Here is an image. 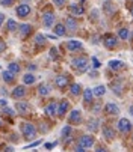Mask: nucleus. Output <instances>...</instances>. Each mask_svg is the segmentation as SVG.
Returning <instances> with one entry per match:
<instances>
[{
  "label": "nucleus",
  "instance_id": "f257e3e1",
  "mask_svg": "<svg viewBox=\"0 0 133 152\" xmlns=\"http://www.w3.org/2000/svg\"><path fill=\"white\" fill-rule=\"evenodd\" d=\"M20 128H21V133H23V136H24L26 140H33V139H36L38 131H36V126H35L33 124L24 121V122L20 124Z\"/></svg>",
  "mask_w": 133,
  "mask_h": 152
},
{
  "label": "nucleus",
  "instance_id": "f03ea898",
  "mask_svg": "<svg viewBox=\"0 0 133 152\" xmlns=\"http://www.w3.org/2000/svg\"><path fill=\"white\" fill-rule=\"evenodd\" d=\"M94 143H95V139L91 134H82L77 139V145L82 146V148H85V149H91L94 146Z\"/></svg>",
  "mask_w": 133,
  "mask_h": 152
},
{
  "label": "nucleus",
  "instance_id": "7ed1b4c3",
  "mask_svg": "<svg viewBox=\"0 0 133 152\" xmlns=\"http://www.w3.org/2000/svg\"><path fill=\"white\" fill-rule=\"evenodd\" d=\"M88 63H89V59H88L86 56L74 57V59L71 60L73 68H76V69H80V72H83V71H86V69H88Z\"/></svg>",
  "mask_w": 133,
  "mask_h": 152
},
{
  "label": "nucleus",
  "instance_id": "20e7f679",
  "mask_svg": "<svg viewBox=\"0 0 133 152\" xmlns=\"http://www.w3.org/2000/svg\"><path fill=\"white\" fill-rule=\"evenodd\" d=\"M117 129H118L121 134H129L132 129H133V126H132V122L127 118H121L118 121V124H117Z\"/></svg>",
  "mask_w": 133,
  "mask_h": 152
},
{
  "label": "nucleus",
  "instance_id": "39448f33",
  "mask_svg": "<svg viewBox=\"0 0 133 152\" xmlns=\"http://www.w3.org/2000/svg\"><path fill=\"white\" fill-rule=\"evenodd\" d=\"M70 110H71L70 101H68V99H62V101L58 104V113H56V116H59V119H64L65 115H66V112H70Z\"/></svg>",
  "mask_w": 133,
  "mask_h": 152
},
{
  "label": "nucleus",
  "instance_id": "423d86ee",
  "mask_svg": "<svg viewBox=\"0 0 133 152\" xmlns=\"http://www.w3.org/2000/svg\"><path fill=\"white\" fill-rule=\"evenodd\" d=\"M103 45L107 48V50H114L117 45H118V39L115 35L112 33H106L104 38H103Z\"/></svg>",
  "mask_w": 133,
  "mask_h": 152
},
{
  "label": "nucleus",
  "instance_id": "0eeeda50",
  "mask_svg": "<svg viewBox=\"0 0 133 152\" xmlns=\"http://www.w3.org/2000/svg\"><path fill=\"white\" fill-rule=\"evenodd\" d=\"M15 113L21 115V116H26L30 113V104L26 102V101H17L15 102Z\"/></svg>",
  "mask_w": 133,
  "mask_h": 152
},
{
  "label": "nucleus",
  "instance_id": "6e6552de",
  "mask_svg": "<svg viewBox=\"0 0 133 152\" xmlns=\"http://www.w3.org/2000/svg\"><path fill=\"white\" fill-rule=\"evenodd\" d=\"M55 23V12L50 11V9H46L42 12V24L46 29H50Z\"/></svg>",
  "mask_w": 133,
  "mask_h": 152
},
{
  "label": "nucleus",
  "instance_id": "1a4fd4ad",
  "mask_svg": "<svg viewBox=\"0 0 133 152\" xmlns=\"http://www.w3.org/2000/svg\"><path fill=\"white\" fill-rule=\"evenodd\" d=\"M30 12H32V8H30V5H27V3H20V5L15 8V14L18 15V18H26Z\"/></svg>",
  "mask_w": 133,
  "mask_h": 152
},
{
  "label": "nucleus",
  "instance_id": "9d476101",
  "mask_svg": "<svg viewBox=\"0 0 133 152\" xmlns=\"http://www.w3.org/2000/svg\"><path fill=\"white\" fill-rule=\"evenodd\" d=\"M27 95V89H26V86H15L14 88V91H12V94H11V96L14 98V99H23L24 96Z\"/></svg>",
  "mask_w": 133,
  "mask_h": 152
},
{
  "label": "nucleus",
  "instance_id": "9b49d317",
  "mask_svg": "<svg viewBox=\"0 0 133 152\" xmlns=\"http://www.w3.org/2000/svg\"><path fill=\"white\" fill-rule=\"evenodd\" d=\"M82 112L80 110H71L68 116V124L70 125H80L82 124Z\"/></svg>",
  "mask_w": 133,
  "mask_h": 152
},
{
  "label": "nucleus",
  "instance_id": "f8f14e48",
  "mask_svg": "<svg viewBox=\"0 0 133 152\" xmlns=\"http://www.w3.org/2000/svg\"><path fill=\"white\" fill-rule=\"evenodd\" d=\"M65 29L66 30H70V32H76L77 29H79V21L74 18V17H66V20H65Z\"/></svg>",
  "mask_w": 133,
  "mask_h": 152
},
{
  "label": "nucleus",
  "instance_id": "ddd939ff",
  "mask_svg": "<svg viewBox=\"0 0 133 152\" xmlns=\"http://www.w3.org/2000/svg\"><path fill=\"white\" fill-rule=\"evenodd\" d=\"M103 11H104L106 15H114L117 12V5L112 0H104L103 2Z\"/></svg>",
  "mask_w": 133,
  "mask_h": 152
},
{
  "label": "nucleus",
  "instance_id": "4468645a",
  "mask_svg": "<svg viewBox=\"0 0 133 152\" xmlns=\"http://www.w3.org/2000/svg\"><path fill=\"white\" fill-rule=\"evenodd\" d=\"M18 33H20V38L21 39H26L30 33H32V30H33V27L30 26V24H18Z\"/></svg>",
  "mask_w": 133,
  "mask_h": 152
},
{
  "label": "nucleus",
  "instance_id": "2eb2a0df",
  "mask_svg": "<svg viewBox=\"0 0 133 152\" xmlns=\"http://www.w3.org/2000/svg\"><path fill=\"white\" fill-rule=\"evenodd\" d=\"M55 84L58 86V88L64 89V88H66V86L70 84V77H68V75H65V74H62V75H56V77H55Z\"/></svg>",
  "mask_w": 133,
  "mask_h": 152
},
{
  "label": "nucleus",
  "instance_id": "dca6fc26",
  "mask_svg": "<svg viewBox=\"0 0 133 152\" xmlns=\"http://www.w3.org/2000/svg\"><path fill=\"white\" fill-rule=\"evenodd\" d=\"M44 112H46V115H47V116L55 118V116H56V113H58V102H56V101H50L46 107H44Z\"/></svg>",
  "mask_w": 133,
  "mask_h": 152
},
{
  "label": "nucleus",
  "instance_id": "f3484780",
  "mask_svg": "<svg viewBox=\"0 0 133 152\" xmlns=\"http://www.w3.org/2000/svg\"><path fill=\"white\" fill-rule=\"evenodd\" d=\"M104 113L109 116H117V115H120V107L114 102H107L104 105Z\"/></svg>",
  "mask_w": 133,
  "mask_h": 152
},
{
  "label": "nucleus",
  "instance_id": "a211bd4d",
  "mask_svg": "<svg viewBox=\"0 0 133 152\" xmlns=\"http://www.w3.org/2000/svg\"><path fill=\"white\" fill-rule=\"evenodd\" d=\"M86 128H88L89 133H97L100 129V119L98 118H91L89 121H88V124H86Z\"/></svg>",
  "mask_w": 133,
  "mask_h": 152
},
{
  "label": "nucleus",
  "instance_id": "6ab92c4d",
  "mask_svg": "<svg viewBox=\"0 0 133 152\" xmlns=\"http://www.w3.org/2000/svg\"><path fill=\"white\" fill-rule=\"evenodd\" d=\"M103 137L107 142H112L115 139V128H112L110 125H103Z\"/></svg>",
  "mask_w": 133,
  "mask_h": 152
},
{
  "label": "nucleus",
  "instance_id": "aec40b11",
  "mask_svg": "<svg viewBox=\"0 0 133 152\" xmlns=\"http://www.w3.org/2000/svg\"><path fill=\"white\" fill-rule=\"evenodd\" d=\"M65 47H66V50L68 51H80V50H83V44L80 41H68L65 44Z\"/></svg>",
  "mask_w": 133,
  "mask_h": 152
},
{
  "label": "nucleus",
  "instance_id": "412c9836",
  "mask_svg": "<svg viewBox=\"0 0 133 152\" xmlns=\"http://www.w3.org/2000/svg\"><path fill=\"white\" fill-rule=\"evenodd\" d=\"M109 68L112 71H123V69H126V63L121 62V60H110L109 62Z\"/></svg>",
  "mask_w": 133,
  "mask_h": 152
},
{
  "label": "nucleus",
  "instance_id": "4be33fe9",
  "mask_svg": "<svg viewBox=\"0 0 133 152\" xmlns=\"http://www.w3.org/2000/svg\"><path fill=\"white\" fill-rule=\"evenodd\" d=\"M2 78H3V81H5V83L12 84V83L15 81V74H14V72H11L9 69H6V71H3V72H2Z\"/></svg>",
  "mask_w": 133,
  "mask_h": 152
},
{
  "label": "nucleus",
  "instance_id": "5701e85b",
  "mask_svg": "<svg viewBox=\"0 0 133 152\" xmlns=\"http://www.w3.org/2000/svg\"><path fill=\"white\" fill-rule=\"evenodd\" d=\"M82 92H83V89H82V86L79 83H71L70 84V94L73 96H79V95H82Z\"/></svg>",
  "mask_w": 133,
  "mask_h": 152
},
{
  "label": "nucleus",
  "instance_id": "b1692460",
  "mask_svg": "<svg viewBox=\"0 0 133 152\" xmlns=\"http://www.w3.org/2000/svg\"><path fill=\"white\" fill-rule=\"evenodd\" d=\"M82 95H83V101H85V104H92V101H94V94H92V91L91 89H85L83 92H82Z\"/></svg>",
  "mask_w": 133,
  "mask_h": 152
},
{
  "label": "nucleus",
  "instance_id": "393cba45",
  "mask_svg": "<svg viewBox=\"0 0 133 152\" xmlns=\"http://www.w3.org/2000/svg\"><path fill=\"white\" fill-rule=\"evenodd\" d=\"M68 11H70L73 15H83V14H85V9H83L80 5H77V3H73V5H70Z\"/></svg>",
  "mask_w": 133,
  "mask_h": 152
},
{
  "label": "nucleus",
  "instance_id": "a878e982",
  "mask_svg": "<svg viewBox=\"0 0 133 152\" xmlns=\"http://www.w3.org/2000/svg\"><path fill=\"white\" fill-rule=\"evenodd\" d=\"M17 29H18V23H17L15 20H12V18L6 20V30L8 32L14 33V32H17Z\"/></svg>",
  "mask_w": 133,
  "mask_h": 152
},
{
  "label": "nucleus",
  "instance_id": "bb28decb",
  "mask_svg": "<svg viewBox=\"0 0 133 152\" xmlns=\"http://www.w3.org/2000/svg\"><path fill=\"white\" fill-rule=\"evenodd\" d=\"M35 45H38V47H44V45H46L47 44V38L46 36H44L42 33H38L36 36H35Z\"/></svg>",
  "mask_w": 133,
  "mask_h": 152
},
{
  "label": "nucleus",
  "instance_id": "cd10ccee",
  "mask_svg": "<svg viewBox=\"0 0 133 152\" xmlns=\"http://www.w3.org/2000/svg\"><path fill=\"white\" fill-rule=\"evenodd\" d=\"M38 94H39L41 96H47V95L50 94V88H49V84H46V83L39 84V86H38Z\"/></svg>",
  "mask_w": 133,
  "mask_h": 152
},
{
  "label": "nucleus",
  "instance_id": "c85d7f7f",
  "mask_svg": "<svg viewBox=\"0 0 133 152\" xmlns=\"http://www.w3.org/2000/svg\"><path fill=\"white\" fill-rule=\"evenodd\" d=\"M117 35H118V38H120V39H123V41H127V39H130V30H129L127 27H123V29H120Z\"/></svg>",
  "mask_w": 133,
  "mask_h": 152
},
{
  "label": "nucleus",
  "instance_id": "c756f323",
  "mask_svg": "<svg viewBox=\"0 0 133 152\" xmlns=\"http://www.w3.org/2000/svg\"><path fill=\"white\" fill-rule=\"evenodd\" d=\"M35 81H36V78H35V75H33V74L27 72V74H24V75H23V83H24L26 86H32Z\"/></svg>",
  "mask_w": 133,
  "mask_h": 152
},
{
  "label": "nucleus",
  "instance_id": "7c9ffc66",
  "mask_svg": "<svg viewBox=\"0 0 133 152\" xmlns=\"http://www.w3.org/2000/svg\"><path fill=\"white\" fill-rule=\"evenodd\" d=\"M55 33H56V36H64V35L66 33L65 26H64L62 23H58V24L55 26Z\"/></svg>",
  "mask_w": 133,
  "mask_h": 152
},
{
  "label": "nucleus",
  "instance_id": "2f4dec72",
  "mask_svg": "<svg viewBox=\"0 0 133 152\" xmlns=\"http://www.w3.org/2000/svg\"><path fill=\"white\" fill-rule=\"evenodd\" d=\"M92 94H94V96H103L106 94V88L100 84V86H97V88L92 89Z\"/></svg>",
  "mask_w": 133,
  "mask_h": 152
},
{
  "label": "nucleus",
  "instance_id": "473e14b6",
  "mask_svg": "<svg viewBox=\"0 0 133 152\" xmlns=\"http://www.w3.org/2000/svg\"><path fill=\"white\" fill-rule=\"evenodd\" d=\"M110 88H112V91H114V94L115 95H118V96H121L123 94V88H121V83L120 81H117V83H112V86H110Z\"/></svg>",
  "mask_w": 133,
  "mask_h": 152
},
{
  "label": "nucleus",
  "instance_id": "72a5a7b5",
  "mask_svg": "<svg viewBox=\"0 0 133 152\" xmlns=\"http://www.w3.org/2000/svg\"><path fill=\"white\" fill-rule=\"evenodd\" d=\"M8 69H9L11 72H14V74H18V72L21 71V66H20V63L12 62V63H9V65H8Z\"/></svg>",
  "mask_w": 133,
  "mask_h": 152
},
{
  "label": "nucleus",
  "instance_id": "f704fd0d",
  "mask_svg": "<svg viewBox=\"0 0 133 152\" xmlns=\"http://www.w3.org/2000/svg\"><path fill=\"white\" fill-rule=\"evenodd\" d=\"M71 131H73V128H71V125H65V126L62 128V131H61V136H62L64 139H66V137H70Z\"/></svg>",
  "mask_w": 133,
  "mask_h": 152
},
{
  "label": "nucleus",
  "instance_id": "c9c22d12",
  "mask_svg": "<svg viewBox=\"0 0 133 152\" xmlns=\"http://www.w3.org/2000/svg\"><path fill=\"white\" fill-rule=\"evenodd\" d=\"M2 112H3L5 115H8L9 118H15V110H12L9 105H3V107H2Z\"/></svg>",
  "mask_w": 133,
  "mask_h": 152
},
{
  "label": "nucleus",
  "instance_id": "e433bc0d",
  "mask_svg": "<svg viewBox=\"0 0 133 152\" xmlns=\"http://www.w3.org/2000/svg\"><path fill=\"white\" fill-rule=\"evenodd\" d=\"M98 17H100V12H98V9H92V11H91V14H89V21L95 23V21H98Z\"/></svg>",
  "mask_w": 133,
  "mask_h": 152
},
{
  "label": "nucleus",
  "instance_id": "4c0bfd02",
  "mask_svg": "<svg viewBox=\"0 0 133 152\" xmlns=\"http://www.w3.org/2000/svg\"><path fill=\"white\" fill-rule=\"evenodd\" d=\"M49 129H50L49 124H47V122H42V121H41V124H39V131L46 134V133H49Z\"/></svg>",
  "mask_w": 133,
  "mask_h": 152
},
{
  "label": "nucleus",
  "instance_id": "58836bf2",
  "mask_svg": "<svg viewBox=\"0 0 133 152\" xmlns=\"http://www.w3.org/2000/svg\"><path fill=\"white\" fill-rule=\"evenodd\" d=\"M53 5L58 8H64L66 5V0H53Z\"/></svg>",
  "mask_w": 133,
  "mask_h": 152
},
{
  "label": "nucleus",
  "instance_id": "ea45409f",
  "mask_svg": "<svg viewBox=\"0 0 133 152\" xmlns=\"http://www.w3.org/2000/svg\"><path fill=\"white\" fill-rule=\"evenodd\" d=\"M14 2H15V0H0V5H2V6H12L14 5Z\"/></svg>",
  "mask_w": 133,
  "mask_h": 152
},
{
  "label": "nucleus",
  "instance_id": "a19ab883",
  "mask_svg": "<svg viewBox=\"0 0 133 152\" xmlns=\"http://www.w3.org/2000/svg\"><path fill=\"white\" fill-rule=\"evenodd\" d=\"M2 151H3V152H15V149H14V146H11V145H3V148H2Z\"/></svg>",
  "mask_w": 133,
  "mask_h": 152
},
{
  "label": "nucleus",
  "instance_id": "79ce46f5",
  "mask_svg": "<svg viewBox=\"0 0 133 152\" xmlns=\"http://www.w3.org/2000/svg\"><path fill=\"white\" fill-rule=\"evenodd\" d=\"M50 56H52L53 59H58V50H56L55 47H53V48L50 50Z\"/></svg>",
  "mask_w": 133,
  "mask_h": 152
},
{
  "label": "nucleus",
  "instance_id": "37998d69",
  "mask_svg": "<svg viewBox=\"0 0 133 152\" xmlns=\"http://www.w3.org/2000/svg\"><path fill=\"white\" fill-rule=\"evenodd\" d=\"M5 50H6V44H5L2 39H0V53H3Z\"/></svg>",
  "mask_w": 133,
  "mask_h": 152
},
{
  "label": "nucleus",
  "instance_id": "c03bdc74",
  "mask_svg": "<svg viewBox=\"0 0 133 152\" xmlns=\"http://www.w3.org/2000/svg\"><path fill=\"white\" fill-rule=\"evenodd\" d=\"M74 152H86V149L77 145V146H74Z\"/></svg>",
  "mask_w": 133,
  "mask_h": 152
},
{
  "label": "nucleus",
  "instance_id": "a18cd8bd",
  "mask_svg": "<svg viewBox=\"0 0 133 152\" xmlns=\"http://www.w3.org/2000/svg\"><path fill=\"white\" fill-rule=\"evenodd\" d=\"M5 21H6V17H5V14H2V12H0V27H2V24L5 23Z\"/></svg>",
  "mask_w": 133,
  "mask_h": 152
},
{
  "label": "nucleus",
  "instance_id": "49530a36",
  "mask_svg": "<svg viewBox=\"0 0 133 152\" xmlns=\"http://www.w3.org/2000/svg\"><path fill=\"white\" fill-rule=\"evenodd\" d=\"M39 143H42V140H38V142H35V143H32V145H27L26 149H29V148H35V146H38Z\"/></svg>",
  "mask_w": 133,
  "mask_h": 152
},
{
  "label": "nucleus",
  "instance_id": "de8ad7c7",
  "mask_svg": "<svg viewBox=\"0 0 133 152\" xmlns=\"http://www.w3.org/2000/svg\"><path fill=\"white\" fill-rule=\"evenodd\" d=\"M58 145V142H53V143H46V148L47 149H52V148H55Z\"/></svg>",
  "mask_w": 133,
  "mask_h": 152
},
{
  "label": "nucleus",
  "instance_id": "09e8293b",
  "mask_svg": "<svg viewBox=\"0 0 133 152\" xmlns=\"http://www.w3.org/2000/svg\"><path fill=\"white\" fill-rule=\"evenodd\" d=\"M95 152H107V149L103 148V146H97V148H95Z\"/></svg>",
  "mask_w": 133,
  "mask_h": 152
},
{
  "label": "nucleus",
  "instance_id": "8fccbe9b",
  "mask_svg": "<svg viewBox=\"0 0 133 152\" xmlns=\"http://www.w3.org/2000/svg\"><path fill=\"white\" fill-rule=\"evenodd\" d=\"M27 68H29V71H35V69H36V65H33V63H29V65H27Z\"/></svg>",
  "mask_w": 133,
  "mask_h": 152
},
{
  "label": "nucleus",
  "instance_id": "3c124183",
  "mask_svg": "<svg viewBox=\"0 0 133 152\" xmlns=\"http://www.w3.org/2000/svg\"><path fill=\"white\" fill-rule=\"evenodd\" d=\"M92 62H94V66H95V68H98V66H100V63H98V60H97L95 57H92Z\"/></svg>",
  "mask_w": 133,
  "mask_h": 152
},
{
  "label": "nucleus",
  "instance_id": "603ef678",
  "mask_svg": "<svg viewBox=\"0 0 133 152\" xmlns=\"http://www.w3.org/2000/svg\"><path fill=\"white\" fill-rule=\"evenodd\" d=\"M129 112H130V115H132V118H133V104L130 105V108H129Z\"/></svg>",
  "mask_w": 133,
  "mask_h": 152
},
{
  "label": "nucleus",
  "instance_id": "864d4df0",
  "mask_svg": "<svg viewBox=\"0 0 133 152\" xmlns=\"http://www.w3.org/2000/svg\"><path fill=\"white\" fill-rule=\"evenodd\" d=\"M130 14H132V17H133V6H132V9H130Z\"/></svg>",
  "mask_w": 133,
  "mask_h": 152
},
{
  "label": "nucleus",
  "instance_id": "5fc2aeb1",
  "mask_svg": "<svg viewBox=\"0 0 133 152\" xmlns=\"http://www.w3.org/2000/svg\"><path fill=\"white\" fill-rule=\"evenodd\" d=\"M0 126H2V121H0Z\"/></svg>",
  "mask_w": 133,
  "mask_h": 152
},
{
  "label": "nucleus",
  "instance_id": "6e6d98bb",
  "mask_svg": "<svg viewBox=\"0 0 133 152\" xmlns=\"http://www.w3.org/2000/svg\"><path fill=\"white\" fill-rule=\"evenodd\" d=\"M132 142H133V136H132Z\"/></svg>",
  "mask_w": 133,
  "mask_h": 152
},
{
  "label": "nucleus",
  "instance_id": "4d7b16f0",
  "mask_svg": "<svg viewBox=\"0 0 133 152\" xmlns=\"http://www.w3.org/2000/svg\"><path fill=\"white\" fill-rule=\"evenodd\" d=\"M39 2H44V0H39Z\"/></svg>",
  "mask_w": 133,
  "mask_h": 152
}]
</instances>
